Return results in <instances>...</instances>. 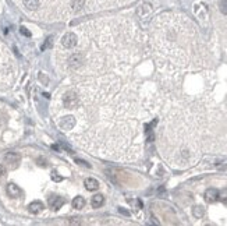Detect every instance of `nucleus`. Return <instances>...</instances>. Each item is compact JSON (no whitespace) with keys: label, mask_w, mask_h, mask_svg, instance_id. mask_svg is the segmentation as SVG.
Segmentation results:
<instances>
[{"label":"nucleus","mask_w":227,"mask_h":226,"mask_svg":"<svg viewBox=\"0 0 227 226\" xmlns=\"http://www.w3.org/2000/svg\"><path fill=\"white\" fill-rule=\"evenodd\" d=\"M52 177H53V180H55V181H60V180H61V177L57 176V172H53V173H52Z\"/></svg>","instance_id":"nucleus-14"},{"label":"nucleus","mask_w":227,"mask_h":226,"mask_svg":"<svg viewBox=\"0 0 227 226\" xmlns=\"http://www.w3.org/2000/svg\"><path fill=\"white\" fill-rule=\"evenodd\" d=\"M192 214H194V216H195V218H202V216H204V214H205V209L202 207H194V209H192Z\"/></svg>","instance_id":"nucleus-11"},{"label":"nucleus","mask_w":227,"mask_h":226,"mask_svg":"<svg viewBox=\"0 0 227 226\" xmlns=\"http://www.w3.org/2000/svg\"><path fill=\"white\" fill-rule=\"evenodd\" d=\"M220 10H222L225 14H227V0H222V2H220Z\"/></svg>","instance_id":"nucleus-12"},{"label":"nucleus","mask_w":227,"mask_h":226,"mask_svg":"<svg viewBox=\"0 0 227 226\" xmlns=\"http://www.w3.org/2000/svg\"><path fill=\"white\" fill-rule=\"evenodd\" d=\"M226 205H227V201H226Z\"/></svg>","instance_id":"nucleus-16"},{"label":"nucleus","mask_w":227,"mask_h":226,"mask_svg":"<svg viewBox=\"0 0 227 226\" xmlns=\"http://www.w3.org/2000/svg\"><path fill=\"white\" fill-rule=\"evenodd\" d=\"M85 198L81 197V195H78V197H75L73 200V207L75 208V209H82L84 207H85Z\"/></svg>","instance_id":"nucleus-10"},{"label":"nucleus","mask_w":227,"mask_h":226,"mask_svg":"<svg viewBox=\"0 0 227 226\" xmlns=\"http://www.w3.org/2000/svg\"><path fill=\"white\" fill-rule=\"evenodd\" d=\"M63 204H64V201H63V198H60V197H52V198L49 200V205H50V207H52L55 211H57Z\"/></svg>","instance_id":"nucleus-9"},{"label":"nucleus","mask_w":227,"mask_h":226,"mask_svg":"<svg viewBox=\"0 0 227 226\" xmlns=\"http://www.w3.org/2000/svg\"><path fill=\"white\" fill-rule=\"evenodd\" d=\"M77 43H78V35L74 34V32H67V34H64L61 38V41H60V46L63 47V50L73 49L74 46H77Z\"/></svg>","instance_id":"nucleus-1"},{"label":"nucleus","mask_w":227,"mask_h":226,"mask_svg":"<svg viewBox=\"0 0 227 226\" xmlns=\"http://www.w3.org/2000/svg\"><path fill=\"white\" fill-rule=\"evenodd\" d=\"M84 184H85L86 190H89V191H94V190H96L98 187H99V183H98V180L96 179H92V177H88V179H85Z\"/></svg>","instance_id":"nucleus-6"},{"label":"nucleus","mask_w":227,"mask_h":226,"mask_svg":"<svg viewBox=\"0 0 227 226\" xmlns=\"http://www.w3.org/2000/svg\"><path fill=\"white\" fill-rule=\"evenodd\" d=\"M103 203H104V197L102 194L94 195V197H92V200H91V204H92V207H94V208H100L103 205Z\"/></svg>","instance_id":"nucleus-8"},{"label":"nucleus","mask_w":227,"mask_h":226,"mask_svg":"<svg viewBox=\"0 0 227 226\" xmlns=\"http://www.w3.org/2000/svg\"><path fill=\"white\" fill-rule=\"evenodd\" d=\"M22 3H24V7L29 11L38 10L41 6V0H22Z\"/></svg>","instance_id":"nucleus-2"},{"label":"nucleus","mask_w":227,"mask_h":226,"mask_svg":"<svg viewBox=\"0 0 227 226\" xmlns=\"http://www.w3.org/2000/svg\"><path fill=\"white\" fill-rule=\"evenodd\" d=\"M205 198H206L208 203H215L219 198V191L216 189H208L206 193H205Z\"/></svg>","instance_id":"nucleus-3"},{"label":"nucleus","mask_w":227,"mask_h":226,"mask_svg":"<svg viewBox=\"0 0 227 226\" xmlns=\"http://www.w3.org/2000/svg\"><path fill=\"white\" fill-rule=\"evenodd\" d=\"M4 160L7 163H10V165H17L20 162V155L16 152H7L4 155Z\"/></svg>","instance_id":"nucleus-4"},{"label":"nucleus","mask_w":227,"mask_h":226,"mask_svg":"<svg viewBox=\"0 0 227 226\" xmlns=\"http://www.w3.org/2000/svg\"><path fill=\"white\" fill-rule=\"evenodd\" d=\"M42 209H43V204L41 201H34V203H31L28 205V211L31 214H39Z\"/></svg>","instance_id":"nucleus-5"},{"label":"nucleus","mask_w":227,"mask_h":226,"mask_svg":"<svg viewBox=\"0 0 227 226\" xmlns=\"http://www.w3.org/2000/svg\"><path fill=\"white\" fill-rule=\"evenodd\" d=\"M7 194L10 195V197H18L21 194V190L18 189V186H16L14 183H10L7 186Z\"/></svg>","instance_id":"nucleus-7"},{"label":"nucleus","mask_w":227,"mask_h":226,"mask_svg":"<svg viewBox=\"0 0 227 226\" xmlns=\"http://www.w3.org/2000/svg\"><path fill=\"white\" fill-rule=\"evenodd\" d=\"M20 31H21V34H22V35H25V37H31V32H29L27 28H24V27H21V28H20Z\"/></svg>","instance_id":"nucleus-13"},{"label":"nucleus","mask_w":227,"mask_h":226,"mask_svg":"<svg viewBox=\"0 0 227 226\" xmlns=\"http://www.w3.org/2000/svg\"><path fill=\"white\" fill-rule=\"evenodd\" d=\"M3 174H6V169H4V168H3V166H2V165H0V177H2V176H3Z\"/></svg>","instance_id":"nucleus-15"}]
</instances>
